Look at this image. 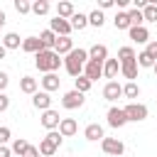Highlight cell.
I'll return each instance as SVG.
<instances>
[{"instance_id": "6da1fadb", "label": "cell", "mask_w": 157, "mask_h": 157, "mask_svg": "<svg viewBox=\"0 0 157 157\" xmlns=\"http://www.w3.org/2000/svg\"><path fill=\"white\" fill-rule=\"evenodd\" d=\"M86 64H88V49H74V52H69L64 56V69L74 78H78L83 74V66Z\"/></svg>"}, {"instance_id": "7a4b0ae2", "label": "cell", "mask_w": 157, "mask_h": 157, "mask_svg": "<svg viewBox=\"0 0 157 157\" xmlns=\"http://www.w3.org/2000/svg\"><path fill=\"white\" fill-rule=\"evenodd\" d=\"M61 64H64V59H61L54 49H44V52H39V54H34V66H37L39 71H44V74H54Z\"/></svg>"}, {"instance_id": "3957f363", "label": "cell", "mask_w": 157, "mask_h": 157, "mask_svg": "<svg viewBox=\"0 0 157 157\" xmlns=\"http://www.w3.org/2000/svg\"><path fill=\"white\" fill-rule=\"evenodd\" d=\"M123 110H125V115H128V123H142V120L150 115L147 105H145V103H137V101H135V103H128Z\"/></svg>"}, {"instance_id": "277c9868", "label": "cell", "mask_w": 157, "mask_h": 157, "mask_svg": "<svg viewBox=\"0 0 157 157\" xmlns=\"http://www.w3.org/2000/svg\"><path fill=\"white\" fill-rule=\"evenodd\" d=\"M83 93H78L76 88H71V91H66L64 96H61V105L66 108V110H76V108H81L83 105Z\"/></svg>"}, {"instance_id": "5b68a950", "label": "cell", "mask_w": 157, "mask_h": 157, "mask_svg": "<svg viewBox=\"0 0 157 157\" xmlns=\"http://www.w3.org/2000/svg\"><path fill=\"white\" fill-rule=\"evenodd\" d=\"M101 150H103L105 155H110V157H120V155L125 152V145H123L118 137H103V140H101Z\"/></svg>"}, {"instance_id": "8992f818", "label": "cell", "mask_w": 157, "mask_h": 157, "mask_svg": "<svg viewBox=\"0 0 157 157\" xmlns=\"http://www.w3.org/2000/svg\"><path fill=\"white\" fill-rule=\"evenodd\" d=\"M49 29L56 34V37H71V22L69 20H61V17H54L52 22H49Z\"/></svg>"}, {"instance_id": "52a82bcc", "label": "cell", "mask_w": 157, "mask_h": 157, "mask_svg": "<svg viewBox=\"0 0 157 157\" xmlns=\"http://www.w3.org/2000/svg\"><path fill=\"white\" fill-rule=\"evenodd\" d=\"M108 125L110 128H123L125 123H128V115H125V110L123 108H118V105H113V108H108Z\"/></svg>"}, {"instance_id": "ba28073f", "label": "cell", "mask_w": 157, "mask_h": 157, "mask_svg": "<svg viewBox=\"0 0 157 157\" xmlns=\"http://www.w3.org/2000/svg\"><path fill=\"white\" fill-rule=\"evenodd\" d=\"M120 96H123V86H120L118 81H108V83L103 86V98H105V101L113 103V101H118Z\"/></svg>"}, {"instance_id": "9c48e42d", "label": "cell", "mask_w": 157, "mask_h": 157, "mask_svg": "<svg viewBox=\"0 0 157 157\" xmlns=\"http://www.w3.org/2000/svg\"><path fill=\"white\" fill-rule=\"evenodd\" d=\"M32 105H34L37 110H42V113H44V110H49V108H52V96H49L47 91H37V93L32 96Z\"/></svg>"}, {"instance_id": "30bf717a", "label": "cell", "mask_w": 157, "mask_h": 157, "mask_svg": "<svg viewBox=\"0 0 157 157\" xmlns=\"http://www.w3.org/2000/svg\"><path fill=\"white\" fill-rule=\"evenodd\" d=\"M88 59L91 61H98V64H105L108 61V47L105 44H93L88 49Z\"/></svg>"}, {"instance_id": "8fae6325", "label": "cell", "mask_w": 157, "mask_h": 157, "mask_svg": "<svg viewBox=\"0 0 157 157\" xmlns=\"http://www.w3.org/2000/svg\"><path fill=\"white\" fill-rule=\"evenodd\" d=\"M59 123H61V118H59V113L56 110H44L42 113V125L47 128V130H59Z\"/></svg>"}, {"instance_id": "7c38bea8", "label": "cell", "mask_w": 157, "mask_h": 157, "mask_svg": "<svg viewBox=\"0 0 157 157\" xmlns=\"http://www.w3.org/2000/svg\"><path fill=\"white\" fill-rule=\"evenodd\" d=\"M128 34H130V39L137 42V44H147V42H150V32H147L145 25H140V27H130Z\"/></svg>"}, {"instance_id": "4fadbf2b", "label": "cell", "mask_w": 157, "mask_h": 157, "mask_svg": "<svg viewBox=\"0 0 157 157\" xmlns=\"http://www.w3.org/2000/svg\"><path fill=\"white\" fill-rule=\"evenodd\" d=\"M22 49L27 54H39V52H44V44H42L39 37H25L22 39Z\"/></svg>"}, {"instance_id": "5bb4252c", "label": "cell", "mask_w": 157, "mask_h": 157, "mask_svg": "<svg viewBox=\"0 0 157 157\" xmlns=\"http://www.w3.org/2000/svg\"><path fill=\"white\" fill-rule=\"evenodd\" d=\"M83 76H86V78H91V81H98V78L103 76V64H98V61H91V59H88V64L83 66Z\"/></svg>"}, {"instance_id": "9a60e30c", "label": "cell", "mask_w": 157, "mask_h": 157, "mask_svg": "<svg viewBox=\"0 0 157 157\" xmlns=\"http://www.w3.org/2000/svg\"><path fill=\"white\" fill-rule=\"evenodd\" d=\"M83 137H86V140H91V142H98V140H103V137H105V132H103V128H101L98 123H88V125H86V130H83Z\"/></svg>"}, {"instance_id": "2e32d148", "label": "cell", "mask_w": 157, "mask_h": 157, "mask_svg": "<svg viewBox=\"0 0 157 157\" xmlns=\"http://www.w3.org/2000/svg\"><path fill=\"white\" fill-rule=\"evenodd\" d=\"M54 52H56L59 56H66L69 52H74V39H71V37H56Z\"/></svg>"}, {"instance_id": "e0dca14e", "label": "cell", "mask_w": 157, "mask_h": 157, "mask_svg": "<svg viewBox=\"0 0 157 157\" xmlns=\"http://www.w3.org/2000/svg\"><path fill=\"white\" fill-rule=\"evenodd\" d=\"M118 74H120V61H118V59H108V61L103 64V76H105L108 81H115Z\"/></svg>"}, {"instance_id": "ac0fdd59", "label": "cell", "mask_w": 157, "mask_h": 157, "mask_svg": "<svg viewBox=\"0 0 157 157\" xmlns=\"http://www.w3.org/2000/svg\"><path fill=\"white\" fill-rule=\"evenodd\" d=\"M39 83H42V91H47V93H52V91H56V88H59V83H61V78H59L56 74H44V76L39 78Z\"/></svg>"}, {"instance_id": "d6986e66", "label": "cell", "mask_w": 157, "mask_h": 157, "mask_svg": "<svg viewBox=\"0 0 157 157\" xmlns=\"http://www.w3.org/2000/svg\"><path fill=\"white\" fill-rule=\"evenodd\" d=\"M59 132H61V137H71V135H76V132H78L76 120H74V118H61V123H59Z\"/></svg>"}, {"instance_id": "ffe728a7", "label": "cell", "mask_w": 157, "mask_h": 157, "mask_svg": "<svg viewBox=\"0 0 157 157\" xmlns=\"http://www.w3.org/2000/svg\"><path fill=\"white\" fill-rule=\"evenodd\" d=\"M74 12H76V7H74V2H69V0H61V2L56 5V17H61V20H71Z\"/></svg>"}, {"instance_id": "44dd1931", "label": "cell", "mask_w": 157, "mask_h": 157, "mask_svg": "<svg viewBox=\"0 0 157 157\" xmlns=\"http://www.w3.org/2000/svg\"><path fill=\"white\" fill-rule=\"evenodd\" d=\"M20 91L27 93V96H34V93H37V78H32V76H22V78H20Z\"/></svg>"}, {"instance_id": "7402d4cb", "label": "cell", "mask_w": 157, "mask_h": 157, "mask_svg": "<svg viewBox=\"0 0 157 157\" xmlns=\"http://www.w3.org/2000/svg\"><path fill=\"white\" fill-rule=\"evenodd\" d=\"M2 47H5V49H20V47H22L20 34H17V32H7V34L2 37Z\"/></svg>"}, {"instance_id": "603a6c76", "label": "cell", "mask_w": 157, "mask_h": 157, "mask_svg": "<svg viewBox=\"0 0 157 157\" xmlns=\"http://www.w3.org/2000/svg\"><path fill=\"white\" fill-rule=\"evenodd\" d=\"M118 61L120 64H130V61H137V54L132 47H120L118 49Z\"/></svg>"}, {"instance_id": "cb8c5ba5", "label": "cell", "mask_w": 157, "mask_h": 157, "mask_svg": "<svg viewBox=\"0 0 157 157\" xmlns=\"http://www.w3.org/2000/svg\"><path fill=\"white\" fill-rule=\"evenodd\" d=\"M10 150H12V155H17V157H25V155H27V150H29V142H27L25 137H17V140H12Z\"/></svg>"}, {"instance_id": "d4e9b609", "label": "cell", "mask_w": 157, "mask_h": 157, "mask_svg": "<svg viewBox=\"0 0 157 157\" xmlns=\"http://www.w3.org/2000/svg\"><path fill=\"white\" fill-rule=\"evenodd\" d=\"M69 22H71V29H78V32H81V29L88 27V15H83V12H74V17H71Z\"/></svg>"}, {"instance_id": "484cf974", "label": "cell", "mask_w": 157, "mask_h": 157, "mask_svg": "<svg viewBox=\"0 0 157 157\" xmlns=\"http://www.w3.org/2000/svg\"><path fill=\"white\" fill-rule=\"evenodd\" d=\"M137 61H130V64H120V74L128 78V81H135L137 78Z\"/></svg>"}, {"instance_id": "4316f807", "label": "cell", "mask_w": 157, "mask_h": 157, "mask_svg": "<svg viewBox=\"0 0 157 157\" xmlns=\"http://www.w3.org/2000/svg\"><path fill=\"white\" fill-rule=\"evenodd\" d=\"M113 25H115V29H130L132 25H130V17H128V10H125V12L120 10V12H118V15L113 17Z\"/></svg>"}, {"instance_id": "83f0119b", "label": "cell", "mask_w": 157, "mask_h": 157, "mask_svg": "<svg viewBox=\"0 0 157 157\" xmlns=\"http://www.w3.org/2000/svg\"><path fill=\"white\" fill-rule=\"evenodd\" d=\"M91 86H93V81H91V78H86L83 74H81L78 78H74V88H76L78 93H83V96H86V93L91 91Z\"/></svg>"}, {"instance_id": "f1b7e54d", "label": "cell", "mask_w": 157, "mask_h": 157, "mask_svg": "<svg viewBox=\"0 0 157 157\" xmlns=\"http://www.w3.org/2000/svg\"><path fill=\"white\" fill-rule=\"evenodd\" d=\"M123 96H125V98H130V103H135V98L140 96V86H137L135 81H128V83L123 86Z\"/></svg>"}, {"instance_id": "f546056e", "label": "cell", "mask_w": 157, "mask_h": 157, "mask_svg": "<svg viewBox=\"0 0 157 157\" xmlns=\"http://www.w3.org/2000/svg\"><path fill=\"white\" fill-rule=\"evenodd\" d=\"M56 150H59V147H56V145H54L52 140H47V137H44V140L39 142V155H42V157H52V155H54Z\"/></svg>"}, {"instance_id": "4dcf8cb0", "label": "cell", "mask_w": 157, "mask_h": 157, "mask_svg": "<svg viewBox=\"0 0 157 157\" xmlns=\"http://www.w3.org/2000/svg\"><path fill=\"white\" fill-rule=\"evenodd\" d=\"M49 10H52V5H49L47 0H34V2H32V12H34L37 17H42V15H47Z\"/></svg>"}, {"instance_id": "1f68e13d", "label": "cell", "mask_w": 157, "mask_h": 157, "mask_svg": "<svg viewBox=\"0 0 157 157\" xmlns=\"http://www.w3.org/2000/svg\"><path fill=\"white\" fill-rule=\"evenodd\" d=\"M39 39H42L44 49H54V44H56V34H54L52 29H44V32L39 34Z\"/></svg>"}, {"instance_id": "d6a6232c", "label": "cell", "mask_w": 157, "mask_h": 157, "mask_svg": "<svg viewBox=\"0 0 157 157\" xmlns=\"http://www.w3.org/2000/svg\"><path fill=\"white\" fill-rule=\"evenodd\" d=\"M142 17L145 22H157V2H147L142 10Z\"/></svg>"}, {"instance_id": "836d02e7", "label": "cell", "mask_w": 157, "mask_h": 157, "mask_svg": "<svg viewBox=\"0 0 157 157\" xmlns=\"http://www.w3.org/2000/svg\"><path fill=\"white\" fill-rule=\"evenodd\" d=\"M128 17H130V25H132V27H140V25L145 22L142 10H137V7H130V10H128Z\"/></svg>"}, {"instance_id": "e575fe53", "label": "cell", "mask_w": 157, "mask_h": 157, "mask_svg": "<svg viewBox=\"0 0 157 157\" xmlns=\"http://www.w3.org/2000/svg\"><path fill=\"white\" fill-rule=\"evenodd\" d=\"M137 66H142V69H152V66H155V59L142 49V52L137 54Z\"/></svg>"}, {"instance_id": "d590c367", "label": "cell", "mask_w": 157, "mask_h": 157, "mask_svg": "<svg viewBox=\"0 0 157 157\" xmlns=\"http://www.w3.org/2000/svg\"><path fill=\"white\" fill-rule=\"evenodd\" d=\"M103 22H105L103 10H93V12L88 15V25H93V27H103Z\"/></svg>"}, {"instance_id": "8d00e7d4", "label": "cell", "mask_w": 157, "mask_h": 157, "mask_svg": "<svg viewBox=\"0 0 157 157\" xmlns=\"http://www.w3.org/2000/svg\"><path fill=\"white\" fill-rule=\"evenodd\" d=\"M15 10L20 15H27V12H32V2L29 0H15Z\"/></svg>"}, {"instance_id": "74e56055", "label": "cell", "mask_w": 157, "mask_h": 157, "mask_svg": "<svg viewBox=\"0 0 157 157\" xmlns=\"http://www.w3.org/2000/svg\"><path fill=\"white\" fill-rule=\"evenodd\" d=\"M10 137H12V130H10L7 125H0V145H7Z\"/></svg>"}, {"instance_id": "f35d334b", "label": "cell", "mask_w": 157, "mask_h": 157, "mask_svg": "<svg viewBox=\"0 0 157 157\" xmlns=\"http://www.w3.org/2000/svg\"><path fill=\"white\" fill-rule=\"evenodd\" d=\"M47 140H52V142H54V145L59 147L64 137H61V132H59V130H49V132H47Z\"/></svg>"}, {"instance_id": "ab89813d", "label": "cell", "mask_w": 157, "mask_h": 157, "mask_svg": "<svg viewBox=\"0 0 157 157\" xmlns=\"http://www.w3.org/2000/svg\"><path fill=\"white\" fill-rule=\"evenodd\" d=\"M145 52L157 61V39H150V42H147V47H145Z\"/></svg>"}, {"instance_id": "60d3db41", "label": "cell", "mask_w": 157, "mask_h": 157, "mask_svg": "<svg viewBox=\"0 0 157 157\" xmlns=\"http://www.w3.org/2000/svg\"><path fill=\"white\" fill-rule=\"evenodd\" d=\"M10 108V96L7 93H0V113H5Z\"/></svg>"}, {"instance_id": "b9f144b4", "label": "cell", "mask_w": 157, "mask_h": 157, "mask_svg": "<svg viewBox=\"0 0 157 157\" xmlns=\"http://www.w3.org/2000/svg\"><path fill=\"white\" fill-rule=\"evenodd\" d=\"M7 83H10V76H7V71H0V93H5Z\"/></svg>"}, {"instance_id": "7bdbcfd3", "label": "cell", "mask_w": 157, "mask_h": 157, "mask_svg": "<svg viewBox=\"0 0 157 157\" xmlns=\"http://www.w3.org/2000/svg\"><path fill=\"white\" fill-rule=\"evenodd\" d=\"M25 157H42V155H39V147L29 145V150H27V155H25Z\"/></svg>"}, {"instance_id": "ee69618b", "label": "cell", "mask_w": 157, "mask_h": 157, "mask_svg": "<svg viewBox=\"0 0 157 157\" xmlns=\"http://www.w3.org/2000/svg\"><path fill=\"white\" fill-rule=\"evenodd\" d=\"M0 157H12V150L7 145H0Z\"/></svg>"}, {"instance_id": "f6af8a7d", "label": "cell", "mask_w": 157, "mask_h": 157, "mask_svg": "<svg viewBox=\"0 0 157 157\" xmlns=\"http://www.w3.org/2000/svg\"><path fill=\"white\" fill-rule=\"evenodd\" d=\"M113 5H115L113 0H101V2H98V7H101V10H108V7H113Z\"/></svg>"}, {"instance_id": "bcb514c9", "label": "cell", "mask_w": 157, "mask_h": 157, "mask_svg": "<svg viewBox=\"0 0 157 157\" xmlns=\"http://www.w3.org/2000/svg\"><path fill=\"white\" fill-rule=\"evenodd\" d=\"M128 5H130V0H118V7H120L123 12H125V7H128Z\"/></svg>"}, {"instance_id": "7dc6e473", "label": "cell", "mask_w": 157, "mask_h": 157, "mask_svg": "<svg viewBox=\"0 0 157 157\" xmlns=\"http://www.w3.org/2000/svg\"><path fill=\"white\" fill-rule=\"evenodd\" d=\"M5 22H7V17H5V12H2V10H0V29H2V27H5Z\"/></svg>"}, {"instance_id": "c3c4849f", "label": "cell", "mask_w": 157, "mask_h": 157, "mask_svg": "<svg viewBox=\"0 0 157 157\" xmlns=\"http://www.w3.org/2000/svg\"><path fill=\"white\" fill-rule=\"evenodd\" d=\"M5 56H7V49H5L2 44H0V59H5Z\"/></svg>"}, {"instance_id": "681fc988", "label": "cell", "mask_w": 157, "mask_h": 157, "mask_svg": "<svg viewBox=\"0 0 157 157\" xmlns=\"http://www.w3.org/2000/svg\"><path fill=\"white\" fill-rule=\"evenodd\" d=\"M152 71H155V76H157V61H155V66H152Z\"/></svg>"}]
</instances>
